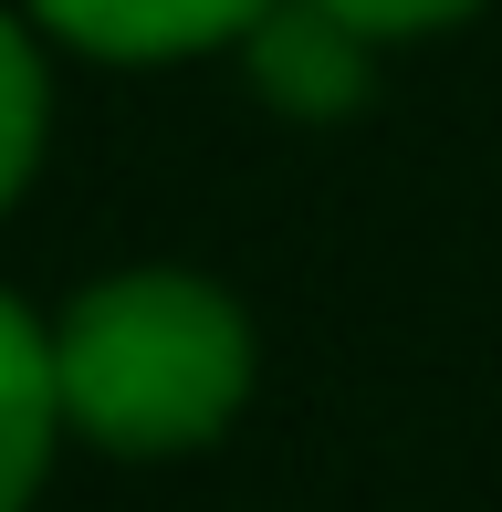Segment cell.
<instances>
[{
	"instance_id": "obj_1",
	"label": "cell",
	"mask_w": 502,
	"mask_h": 512,
	"mask_svg": "<svg viewBox=\"0 0 502 512\" xmlns=\"http://www.w3.org/2000/svg\"><path fill=\"white\" fill-rule=\"evenodd\" d=\"M63 429L116 460H168L231 429L251 398V324L199 272H105L53 324Z\"/></svg>"
},
{
	"instance_id": "obj_2",
	"label": "cell",
	"mask_w": 502,
	"mask_h": 512,
	"mask_svg": "<svg viewBox=\"0 0 502 512\" xmlns=\"http://www.w3.org/2000/svg\"><path fill=\"white\" fill-rule=\"evenodd\" d=\"M241 53H251L262 105H283V115H346L367 95V32L335 21L325 0H272L241 32Z\"/></svg>"
},
{
	"instance_id": "obj_3",
	"label": "cell",
	"mask_w": 502,
	"mask_h": 512,
	"mask_svg": "<svg viewBox=\"0 0 502 512\" xmlns=\"http://www.w3.org/2000/svg\"><path fill=\"white\" fill-rule=\"evenodd\" d=\"M42 32H63L95 63H178L210 53V42H241L272 0H32Z\"/></svg>"
},
{
	"instance_id": "obj_4",
	"label": "cell",
	"mask_w": 502,
	"mask_h": 512,
	"mask_svg": "<svg viewBox=\"0 0 502 512\" xmlns=\"http://www.w3.org/2000/svg\"><path fill=\"white\" fill-rule=\"evenodd\" d=\"M63 439V377H53V335L0 293V512H32L42 460Z\"/></svg>"
},
{
	"instance_id": "obj_5",
	"label": "cell",
	"mask_w": 502,
	"mask_h": 512,
	"mask_svg": "<svg viewBox=\"0 0 502 512\" xmlns=\"http://www.w3.org/2000/svg\"><path fill=\"white\" fill-rule=\"evenodd\" d=\"M32 157H42V53H32V32L0 11V209L21 199Z\"/></svg>"
},
{
	"instance_id": "obj_6",
	"label": "cell",
	"mask_w": 502,
	"mask_h": 512,
	"mask_svg": "<svg viewBox=\"0 0 502 512\" xmlns=\"http://www.w3.org/2000/svg\"><path fill=\"white\" fill-rule=\"evenodd\" d=\"M335 21H356L367 42H408V32H450V21H471L482 0H325Z\"/></svg>"
}]
</instances>
